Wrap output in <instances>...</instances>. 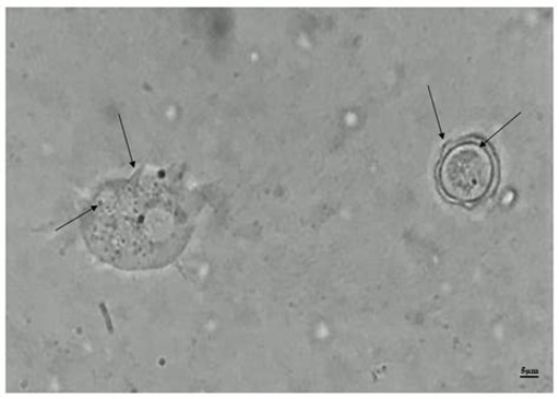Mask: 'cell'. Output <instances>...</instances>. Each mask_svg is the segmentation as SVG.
<instances>
[{"label":"cell","mask_w":559,"mask_h":399,"mask_svg":"<svg viewBox=\"0 0 559 399\" xmlns=\"http://www.w3.org/2000/svg\"><path fill=\"white\" fill-rule=\"evenodd\" d=\"M500 166L489 140L476 136L449 142L435 169L439 196L452 204L474 207L492 197Z\"/></svg>","instance_id":"obj_1"}]
</instances>
